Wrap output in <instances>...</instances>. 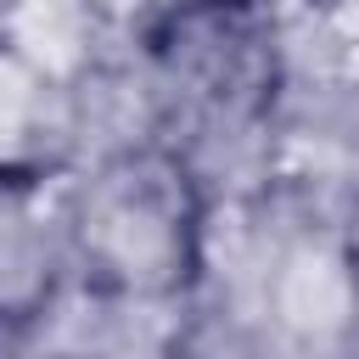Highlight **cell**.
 I'll list each match as a JSON object with an SVG mask.
<instances>
[{
    "instance_id": "4",
    "label": "cell",
    "mask_w": 359,
    "mask_h": 359,
    "mask_svg": "<svg viewBox=\"0 0 359 359\" xmlns=\"http://www.w3.org/2000/svg\"><path fill=\"white\" fill-rule=\"evenodd\" d=\"M264 303L303 342H348V331L359 320V292H353V275L342 258V236L325 230V236L286 241L264 280Z\"/></svg>"
},
{
    "instance_id": "2",
    "label": "cell",
    "mask_w": 359,
    "mask_h": 359,
    "mask_svg": "<svg viewBox=\"0 0 359 359\" xmlns=\"http://www.w3.org/2000/svg\"><path fill=\"white\" fill-rule=\"evenodd\" d=\"M62 180H0V348H22L73 286Z\"/></svg>"
},
{
    "instance_id": "1",
    "label": "cell",
    "mask_w": 359,
    "mask_h": 359,
    "mask_svg": "<svg viewBox=\"0 0 359 359\" xmlns=\"http://www.w3.org/2000/svg\"><path fill=\"white\" fill-rule=\"evenodd\" d=\"M73 280L123 309L180 303L202 280L208 208L191 163L157 140L118 146L62 180Z\"/></svg>"
},
{
    "instance_id": "7",
    "label": "cell",
    "mask_w": 359,
    "mask_h": 359,
    "mask_svg": "<svg viewBox=\"0 0 359 359\" xmlns=\"http://www.w3.org/2000/svg\"><path fill=\"white\" fill-rule=\"evenodd\" d=\"M342 348H359V320H353V331H348V342Z\"/></svg>"
},
{
    "instance_id": "5",
    "label": "cell",
    "mask_w": 359,
    "mask_h": 359,
    "mask_svg": "<svg viewBox=\"0 0 359 359\" xmlns=\"http://www.w3.org/2000/svg\"><path fill=\"white\" fill-rule=\"evenodd\" d=\"M0 39L34 56L62 84L84 90L101 56V6L95 0H0Z\"/></svg>"
},
{
    "instance_id": "3",
    "label": "cell",
    "mask_w": 359,
    "mask_h": 359,
    "mask_svg": "<svg viewBox=\"0 0 359 359\" xmlns=\"http://www.w3.org/2000/svg\"><path fill=\"white\" fill-rule=\"evenodd\" d=\"M79 151V90L0 39V180H62Z\"/></svg>"
},
{
    "instance_id": "6",
    "label": "cell",
    "mask_w": 359,
    "mask_h": 359,
    "mask_svg": "<svg viewBox=\"0 0 359 359\" xmlns=\"http://www.w3.org/2000/svg\"><path fill=\"white\" fill-rule=\"evenodd\" d=\"M342 236V258H348V275H353V292H359V202L348 208V224H337Z\"/></svg>"
}]
</instances>
